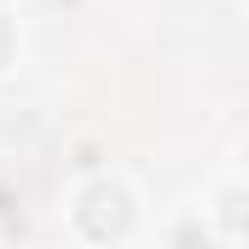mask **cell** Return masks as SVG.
I'll use <instances>...</instances> for the list:
<instances>
[{"instance_id": "1", "label": "cell", "mask_w": 249, "mask_h": 249, "mask_svg": "<svg viewBox=\"0 0 249 249\" xmlns=\"http://www.w3.org/2000/svg\"><path fill=\"white\" fill-rule=\"evenodd\" d=\"M75 220H81V232H87V238L110 244V238H122L127 226H133V203H127V191H122V186L99 180V186H87V191H81V203H75Z\"/></svg>"}, {"instance_id": "3", "label": "cell", "mask_w": 249, "mask_h": 249, "mask_svg": "<svg viewBox=\"0 0 249 249\" xmlns=\"http://www.w3.org/2000/svg\"><path fill=\"white\" fill-rule=\"evenodd\" d=\"M12 58V23H6V18H0V64Z\"/></svg>"}, {"instance_id": "2", "label": "cell", "mask_w": 249, "mask_h": 249, "mask_svg": "<svg viewBox=\"0 0 249 249\" xmlns=\"http://www.w3.org/2000/svg\"><path fill=\"white\" fill-rule=\"evenodd\" d=\"M226 238H232V244L244 238V197H238V191L226 197Z\"/></svg>"}]
</instances>
